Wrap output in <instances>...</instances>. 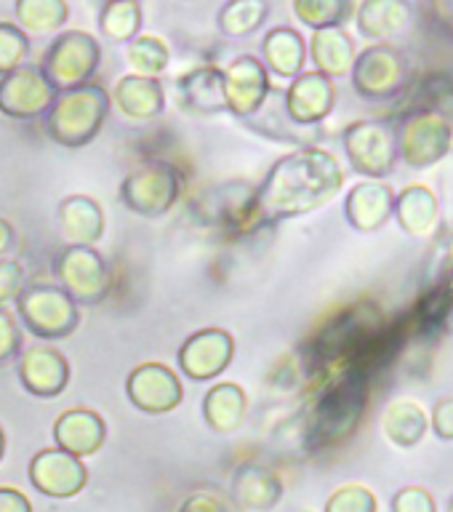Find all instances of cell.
<instances>
[{"label": "cell", "instance_id": "cell-7", "mask_svg": "<svg viewBox=\"0 0 453 512\" xmlns=\"http://www.w3.org/2000/svg\"><path fill=\"white\" fill-rule=\"evenodd\" d=\"M363 411V390L360 376L347 374L331 384L312 408V440L315 443H334L350 435Z\"/></svg>", "mask_w": 453, "mask_h": 512}, {"label": "cell", "instance_id": "cell-20", "mask_svg": "<svg viewBox=\"0 0 453 512\" xmlns=\"http://www.w3.org/2000/svg\"><path fill=\"white\" fill-rule=\"evenodd\" d=\"M248 395L238 382H219L203 395V422L216 435H232L246 422Z\"/></svg>", "mask_w": 453, "mask_h": 512}, {"label": "cell", "instance_id": "cell-32", "mask_svg": "<svg viewBox=\"0 0 453 512\" xmlns=\"http://www.w3.org/2000/svg\"><path fill=\"white\" fill-rule=\"evenodd\" d=\"M326 512H374V496L366 488H339L326 504Z\"/></svg>", "mask_w": 453, "mask_h": 512}, {"label": "cell", "instance_id": "cell-26", "mask_svg": "<svg viewBox=\"0 0 453 512\" xmlns=\"http://www.w3.org/2000/svg\"><path fill=\"white\" fill-rule=\"evenodd\" d=\"M312 59L318 64L320 75H342L352 62V40L339 27L320 30L312 35Z\"/></svg>", "mask_w": 453, "mask_h": 512}, {"label": "cell", "instance_id": "cell-23", "mask_svg": "<svg viewBox=\"0 0 453 512\" xmlns=\"http://www.w3.org/2000/svg\"><path fill=\"white\" fill-rule=\"evenodd\" d=\"M267 14H270V3L264 0H227L216 14V27L224 38H248L262 27Z\"/></svg>", "mask_w": 453, "mask_h": 512}, {"label": "cell", "instance_id": "cell-29", "mask_svg": "<svg viewBox=\"0 0 453 512\" xmlns=\"http://www.w3.org/2000/svg\"><path fill=\"white\" fill-rule=\"evenodd\" d=\"M30 56V35L16 22H0V78L24 67Z\"/></svg>", "mask_w": 453, "mask_h": 512}, {"label": "cell", "instance_id": "cell-24", "mask_svg": "<svg viewBox=\"0 0 453 512\" xmlns=\"http://www.w3.org/2000/svg\"><path fill=\"white\" fill-rule=\"evenodd\" d=\"M99 32L112 43H131L142 30V6L136 0H110L99 8Z\"/></svg>", "mask_w": 453, "mask_h": 512}, {"label": "cell", "instance_id": "cell-27", "mask_svg": "<svg viewBox=\"0 0 453 512\" xmlns=\"http://www.w3.org/2000/svg\"><path fill=\"white\" fill-rule=\"evenodd\" d=\"M128 64L134 67V75L142 78H158L168 70L171 64V51H168L166 40L158 35H139L126 46Z\"/></svg>", "mask_w": 453, "mask_h": 512}, {"label": "cell", "instance_id": "cell-19", "mask_svg": "<svg viewBox=\"0 0 453 512\" xmlns=\"http://www.w3.org/2000/svg\"><path fill=\"white\" fill-rule=\"evenodd\" d=\"M232 494L235 502L248 512H267L283 496V480L264 464H240L232 475Z\"/></svg>", "mask_w": 453, "mask_h": 512}, {"label": "cell", "instance_id": "cell-17", "mask_svg": "<svg viewBox=\"0 0 453 512\" xmlns=\"http://www.w3.org/2000/svg\"><path fill=\"white\" fill-rule=\"evenodd\" d=\"M110 102L131 120H152L166 110V91L158 78L123 75L112 88Z\"/></svg>", "mask_w": 453, "mask_h": 512}, {"label": "cell", "instance_id": "cell-12", "mask_svg": "<svg viewBox=\"0 0 453 512\" xmlns=\"http://www.w3.org/2000/svg\"><path fill=\"white\" fill-rule=\"evenodd\" d=\"M30 483L35 491L51 499H72L88 483V470L83 459L59 451L43 448L30 459Z\"/></svg>", "mask_w": 453, "mask_h": 512}, {"label": "cell", "instance_id": "cell-34", "mask_svg": "<svg viewBox=\"0 0 453 512\" xmlns=\"http://www.w3.org/2000/svg\"><path fill=\"white\" fill-rule=\"evenodd\" d=\"M179 512H227L224 502L211 491H192L182 502Z\"/></svg>", "mask_w": 453, "mask_h": 512}, {"label": "cell", "instance_id": "cell-35", "mask_svg": "<svg viewBox=\"0 0 453 512\" xmlns=\"http://www.w3.org/2000/svg\"><path fill=\"white\" fill-rule=\"evenodd\" d=\"M0 512H32V502L14 486H0Z\"/></svg>", "mask_w": 453, "mask_h": 512}, {"label": "cell", "instance_id": "cell-25", "mask_svg": "<svg viewBox=\"0 0 453 512\" xmlns=\"http://www.w3.org/2000/svg\"><path fill=\"white\" fill-rule=\"evenodd\" d=\"M14 16L24 32H56L70 19L67 0H16Z\"/></svg>", "mask_w": 453, "mask_h": 512}, {"label": "cell", "instance_id": "cell-5", "mask_svg": "<svg viewBox=\"0 0 453 512\" xmlns=\"http://www.w3.org/2000/svg\"><path fill=\"white\" fill-rule=\"evenodd\" d=\"M16 312L24 328L35 339L56 342L75 334L80 326V307L64 294L59 286L51 283H30L16 299Z\"/></svg>", "mask_w": 453, "mask_h": 512}, {"label": "cell", "instance_id": "cell-21", "mask_svg": "<svg viewBox=\"0 0 453 512\" xmlns=\"http://www.w3.org/2000/svg\"><path fill=\"white\" fill-rule=\"evenodd\" d=\"M344 147H347L352 166L358 168L360 174H387L392 155L390 136H387L384 126L355 123L344 134Z\"/></svg>", "mask_w": 453, "mask_h": 512}, {"label": "cell", "instance_id": "cell-36", "mask_svg": "<svg viewBox=\"0 0 453 512\" xmlns=\"http://www.w3.org/2000/svg\"><path fill=\"white\" fill-rule=\"evenodd\" d=\"M14 240H16L14 227H11V222H6V219L0 216V259L14 248Z\"/></svg>", "mask_w": 453, "mask_h": 512}, {"label": "cell", "instance_id": "cell-1", "mask_svg": "<svg viewBox=\"0 0 453 512\" xmlns=\"http://www.w3.org/2000/svg\"><path fill=\"white\" fill-rule=\"evenodd\" d=\"M342 187V171L334 155L323 150H296L272 163L262 184L251 192V230L296 219L320 208Z\"/></svg>", "mask_w": 453, "mask_h": 512}, {"label": "cell", "instance_id": "cell-11", "mask_svg": "<svg viewBox=\"0 0 453 512\" xmlns=\"http://www.w3.org/2000/svg\"><path fill=\"white\" fill-rule=\"evenodd\" d=\"M16 374L19 382L35 398H59L70 384L72 368L70 360L64 358L51 344H32L19 352L16 358Z\"/></svg>", "mask_w": 453, "mask_h": 512}, {"label": "cell", "instance_id": "cell-16", "mask_svg": "<svg viewBox=\"0 0 453 512\" xmlns=\"http://www.w3.org/2000/svg\"><path fill=\"white\" fill-rule=\"evenodd\" d=\"M176 96L182 110L192 115H219L227 112L224 104V78L219 67L203 64V67H192L184 75L176 78Z\"/></svg>", "mask_w": 453, "mask_h": 512}, {"label": "cell", "instance_id": "cell-4", "mask_svg": "<svg viewBox=\"0 0 453 512\" xmlns=\"http://www.w3.org/2000/svg\"><path fill=\"white\" fill-rule=\"evenodd\" d=\"M184 176L168 160H147L120 182V203L136 216L160 219L182 200Z\"/></svg>", "mask_w": 453, "mask_h": 512}, {"label": "cell", "instance_id": "cell-28", "mask_svg": "<svg viewBox=\"0 0 453 512\" xmlns=\"http://www.w3.org/2000/svg\"><path fill=\"white\" fill-rule=\"evenodd\" d=\"M344 211H347V219L358 230H374L376 224L384 219V211H387V190L371 187V184H360L350 192Z\"/></svg>", "mask_w": 453, "mask_h": 512}, {"label": "cell", "instance_id": "cell-15", "mask_svg": "<svg viewBox=\"0 0 453 512\" xmlns=\"http://www.w3.org/2000/svg\"><path fill=\"white\" fill-rule=\"evenodd\" d=\"M283 107L296 126H318L334 107V86L320 72L296 75L294 83L283 94Z\"/></svg>", "mask_w": 453, "mask_h": 512}, {"label": "cell", "instance_id": "cell-13", "mask_svg": "<svg viewBox=\"0 0 453 512\" xmlns=\"http://www.w3.org/2000/svg\"><path fill=\"white\" fill-rule=\"evenodd\" d=\"M56 91L48 86L35 64H24L0 78V112L14 120H32L46 115Z\"/></svg>", "mask_w": 453, "mask_h": 512}, {"label": "cell", "instance_id": "cell-3", "mask_svg": "<svg viewBox=\"0 0 453 512\" xmlns=\"http://www.w3.org/2000/svg\"><path fill=\"white\" fill-rule=\"evenodd\" d=\"M102 64V46L86 30L59 32L40 56L38 70L56 94L83 88L94 83V75Z\"/></svg>", "mask_w": 453, "mask_h": 512}, {"label": "cell", "instance_id": "cell-10", "mask_svg": "<svg viewBox=\"0 0 453 512\" xmlns=\"http://www.w3.org/2000/svg\"><path fill=\"white\" fill-rule=\"evenodd\" d=\"M222 78L227 112L238 120L254 118L272 94L270 72L264 70L262 59L251 54L235 56L222 70Z\"/></svg>", "mask_w": 453, "mask_h": 512}, {"label": "cell", "instance_id": "cell-30", "mask_svg": "<svg viewBox=\"0 0 453 512\" xmlns=\"http://www.w3.org/2000/svg\"><path fill=\"white\" fill-rule=\"evenodd\" d=\"M294 14L307 27L320 32L331 30V27L342 22L344 16L350 14V6L347 3H336V0H294Z\"/></svg>", "mask_w": 453, "mask_h": 512}, {"label": "cell", "instance_id": "cell-14", "mask_svg": "<svg viewBox=\"0 0 453 512\" xmlns=\"http://www.w3.org/2000/svg\"><path fill=\"white\" fill-rule=\"evenodd\" d=\"M107 440V424L91 408H67L56 416L54 443L59 451L78 459L99 454Z\"/></svg>", "mask_w": 453, "mask_h": 512}, {"label": "cell", "instance_id": "cell-9", "mask_svg": "<svg viewBox=\"0 0 453 512\" xmlns=\"http://www.w3.org/2000/svg\"><path fill=\"white\" fill-rule=\"evenodd\" d=\"M232 358H235V339L230 331L208 326L184 339L176 363L192 382H214L230 368Z\"/></svg>", "mask_w": 453, "mask_h": 512}, {"label": "cell", "instance_id": "cell-33", "mask_svg": "<svg viewBox=\"0 0 453 512\" xmlns=\"http://www.w3.org/2000/svg\"><path fill=\"white\" fill-rule=\"evenodd\" d=\"M22 352V328L8 310H0V368L14 363Z\"/></svg>", "mask_w": 453, "mask_h": 512}, {"label": "cell", "instance_id": "cell-31", "mask_svg": "<svg viewBox=\"0 0 453 512\" xmlns=\"http://www.w3.org/2000/svg\"><path fill=\"white\" fill-rule=\"evenodd\" d=\"M24 286H27L24 264L11 259V256H3L0 259V310H6L8 302H16Z\"/></svg>", "mask_w": 453, "mask_h": 512}, {"label": "cell", "instance_id": "cell-37", "mask_svg": "<svg viewBox=\"0 0 453 512\" xmlns=\"http://www.w3.org/2000/svg\"><path fill=\"white\" fill-rule=\"evenodd\" d=\"M3 456H6V430L0 427V462H3Z\"/></svg>", "mask_w": 453, "mask_h": 512}, {"label": "cell", "instance_id": "cell-18", "mask_svg": "<svg viewBox=\"0 0 453 512\" xmlns=\"http://www.w3.org/2000/svg\"><path fill=\"white\" fill-rule=\"evenodd\" d=\"M59 227L70 246H94L104 235V211L91 195H67L59 203Z\"/></svg>", "mask_w": 453, "mask_h": 512}, {"label": "cell", "instance_id": "cell-6", "mask_svg": "<svg viewBox=\"0 0 453 512\" xmlns=\"http://www.w3.org/2000/svg\"><path fill=\"white\" fill-rule=\"evenodd\" d=\"M59 288L75 304H102L112 291V270L94 246H67L56 256Z\"/></svg>", "mask_w": 453, "mask_h": 512}, {"label": "cell", "instance_id": "cell-22", "mask_svg": "<svg viewBox=\"0 0 453 512\" xmlns=\"http://www.w3.org/2000/svg\"><path fill=\"white\" fill-rule=\"evenodd\" d=\"M307 59L304 38L294 27H272L262 40L264 70L278 78H296Z\"/></svg>", "mask_w": 453, "mask_h": 512}, {"label": "cell", "instance_id": "cell-8", "mask_svg": "<svg viewBox=\"0 0 453 512\" xmlns=\"http://www.w3.org/2000/svg\"><path fill=\"white\" fill-rule=\"evenodd\" d=\"M126 398L142 414H171L182 406L184 384L171 366L147 360L126 376Z\"/></svg>", "mask_w": 453, "mask_h": 512}, {"label": "cell", "instance_id": "cell-2", "mask_svg": "<svg viewBox=\"0 0 453 512\" xmlns=\"http://www.w3.org/2000/svg\"><path fill=\"white\" fill-rule=\"evenodd\" d=\"M110 104V91L96 83L62 91L43 115V131L64 150H83L104 128Z\"/></svg>", "mask_w": 453, "mask_h": 512}]
</instances>
